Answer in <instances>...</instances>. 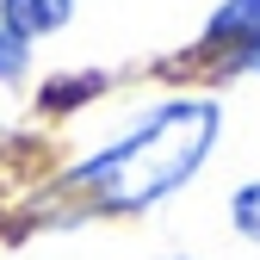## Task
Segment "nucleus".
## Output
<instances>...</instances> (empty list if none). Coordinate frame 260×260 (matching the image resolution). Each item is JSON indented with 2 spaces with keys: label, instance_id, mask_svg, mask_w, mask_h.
Here are the masks:
<instances>
[{
  "label": "nucleus",
  "instance_id": "7ed1b4c3",
  "mask_svg": "<svg viewBox=\"0 0 260 260\" xmlns=\"http://www.w3.org/2000/svg\"><path fill=\"white\" fill-rule=\"evenodd\" d=\"M69 19V0H0V25L13 38H44Z\"/></svg>",
  "mask_w": 260,
  "mask_h": 260
},
{
  "label": "nucleus",
  "instance_id": "20e7f679",
  "mask_svg": "<svg viewBox=\"0 0 260 260\" xmlns=\"http://www.w3.org/2000/svg\"><path fill=\"white\" fill-rule=\"evenodd\" d=\"M236 230L260 242V186H242L236 192Z\"/></svg>",
  "mask_w": 260,
  "mask_h": 260
},
{
  "label": "nucleus",
  "instance_id": "f257e3e1",
  "mask_svg": "<svg viewBox=\"0 0 260 260\" xmlns=\"http://www.w3.org/2000/svg\"><path fill=\"white\" fill-rule=\"evenodd\" d=\"M217 143V106L211 100H180L168 112H155L137 137H124L118 149L93 155L75 174L100 205L112 211H137L161 192H174L192 168L205 161V149Z\"/></svg>",
  "mask_w": 260,
  "mask_h": 260
},
{
  "label": "nucleus",
  "instance_id": "39448f33",
  "mask_svg": "<svg viewBox=\"0 0 260 260\" xmlns=\"http://www.w3.org/2000/svg\"><path fill=\"white\" fill-rule=\"evenodd\" d=\"M19 69H25V38H13V31H7V25H0V75H7V81H13Z\"/></svg>",
  "mask_w": 260,
  "mask_h": 260
},
{
  "label": "nucleus",
  "instance_id": "f03ea898",
  "mask_svg": "<svg viewBox=\"0 0 260 260\" xmlns=\"http://www.w3.org/2000/svg\"><path fill=\"white\" fill-rule=\"evenodd\" d=\"M205 44L230 50L242 69H260V0H230V7L205 25Z\"/></svg>",
  "mask_w": 260,
  "mask_h": 260
}]
</instances>
